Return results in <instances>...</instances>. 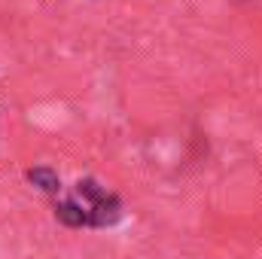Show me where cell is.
Listing matches in <instances>:
<instances>
[{
	"mask_svg": "<svg viewBox=\"0 0 262 259\" xmlns=\"http://www.w3.org/2000/svg\"><path fill=\"white\" fill-rule=\"evenodd\" d=\"M122 198L95 177L76 180L73 192L55 201V220L67 229H110L122 220Z\"/></svg>",
	"mask_w": 262,
	"mask_h": 259,
	"instance_id": "6da1fadb",
	"label": "cell"
},
{
	"mask_svg": "<svg viewBox=\"0 0 262 259\" xmlns=\"http://www.w3.org/2000/svg\"><path fill=\"white\" fill-rule=\"evenodd\" d=\"M28 183H34L37 189H43L46 195H58L61 192V180H58V174L52 171V168H31L28 171Z\"/></svg>",
	"mask_w": 262,
	"mask_h": 259,
	"instance_id": "7a4b0ae2",
	"label": "cell"
}]
</instances>
